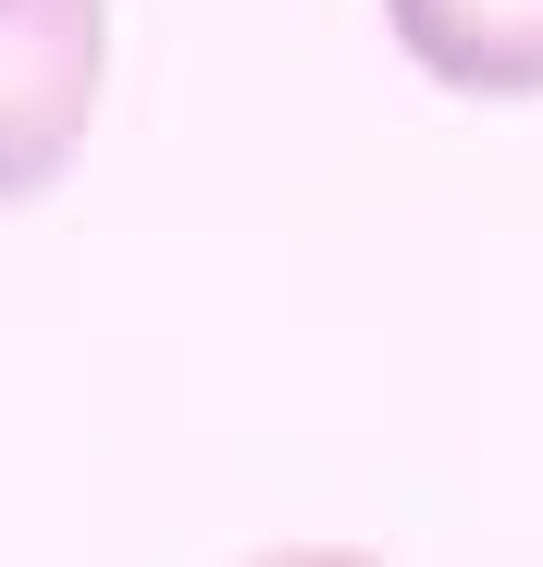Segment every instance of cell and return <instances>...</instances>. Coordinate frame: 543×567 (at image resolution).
I'll use <instances>...</instances> for the list:
<instances>
[{
  "mask_svg": "<svg viewBox=\"0 0 543 567\" xmlns=\"http://www.w3.org/2000/svg\"><path fill=\"white\" fill-rule=\"evenodd\" d=\"M112 100V0H0V210L50 198Z\"/></svg>",
  "mask_w": 543,
  "mask_h": 567,
  "instance_id": "1",
  "label": "cell"
},
{
  "mask_svg": "<svg viewBox=\"0 0 543 567\" xmlns=\"http://www.w3.org/2000/svg\"><path fill=\"white\" fill-rule=\"evenodd\" d=\"M383 25L444 100H543V0H383Z\"/></svg>",
  "mask_w": 543,
  "mask_h": 567,
  "instance_id": "2",
  "label": "cell"
}]
</instances>
